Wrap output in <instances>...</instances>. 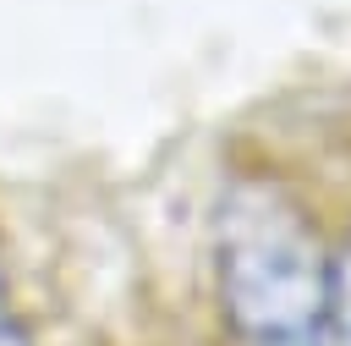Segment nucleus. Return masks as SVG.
<instances>
[{"label": "nucleus", "mask_w": 351, "mask_h": 346, "mask_svg": "<svg viewBox=\"0 0 351 346\" xmlns=\"http://www.w3.org/2000/svg\"><path fill=\"white\" fill-rule=\"evenodd\" d=\"M214 297L241 346H318L329 335L335 253L285 187L241 176L219 198Z\"/></svg>", "instance_id": "f257e3e1"}, {"label": "nucleus", "mask_w": 351, "mask_h": 346, "mask_svg": "<svg viewBox=\"0 0 351 346\" xmlns=\"http://www.w3.org/2000/svg\"><path fill=\"white\" fill-rule=\"evenodd\" d=\"M329 330L340 346H351V236L335 247V302H329Z\"/></svg>", "instance_id": "f03ea898"}, {"label": "nucleus", "mask_w": 351, "mask_h": 346, "mask_svg": "<svg viewBox=\"0 0 351 346\" xmlns=\"http://www.w3.org/2000/svg\"><path fill=\"white\" fill-rule=\"evenodd\" d=\"M5 324H11V286H5V269H0V346H5Z\"/></svg>", "instance_id": "7ed1b4c3"}]
</instances>
